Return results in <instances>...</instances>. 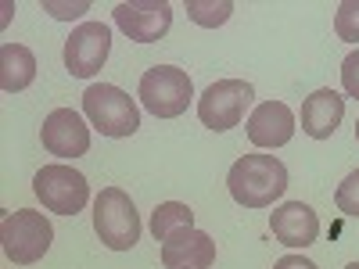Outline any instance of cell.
Instances as JSON below:
<instances>
[{
    "label": "cell",
    "mask_w": 359,
    "mask_h": 269,
    "mask_svg": "<svg viewBox=\"0 0 359 269\" xmlns=\"http://www.w3.org/2000/svg\"><path fill=\"white\" fill-rule=\"evenodd\" d=\"M230 198L245 208H269L287 191V169L277 155H245L226 172Z\"/></svg>",
    "instance_id": "1"
},
{
    "label": "cell",
    "mask_w": 359,
    "mask_h": 269,
    "mask_svg": "<svg viewBox=\"0 0 359 269\" xmlns=\"http://www.w3.org/2000/svg\"><path fill=\"white\" fill-rule=\"evenodd\" d=\"M83 111L90 118V126L97 133L111 137V140H123V137H133L140 130V111L133 104V97L126 90H118L111 83H94L86 86L83 94Z\"/></svg>",
    "instance_id": "2"
},
{
    "label": "cell",
    "mask_w": 359,
    "mask_h": 269,
    "mask_svg": "<svg viewBox=\"0 0 359 269\" xmlns=\"http://www.w3.org/2000/svg\"><path fill=\"white\" fill-rule=\"evenodd\" d=\"M94 233L111 251H130L140 241V216L126 191L104 187L94 201Z\"/></svg>",
    "instance_id": "3"
},
{
    "label": "cell",
    "mask_w": 359,
    "mask_h": 269,
    "mask_svg": "<svg viewBox=\"0 0 359 269\" xmlns=\"http://www.w3.org/2000/svg\"><path fill=\"white\" fill-rule=\"evenodd\" d=\"M0 241H4V255L15 265H33L50 251L54 230L43 212L18 208V212H8L4 223H0Z\"/></svg>",
    "instance_id": "4"
},
{
    "label": "cell",
    "mask_w": 359,
    "mask_h": 269,
    "mask_svg": "<svg viewBox=\"0 0 359 269\" xmlns=\"http://www.w3.org/2000/svg\"><path fill=\"white\" fill-rule=\"evenodd\" d=\"M137 94H140V104L155 118H176L187 111V104L194 97V83L176 65H155L140 76Z\"/></svg>",
    "instance_id": "5"
},
{
    "label": "cell",
    "mask_w": 359,
    "mask_h": 269,
    "mask_svg": "<svg viewBox=\"0 0 359 269\" xmlns=\"http://www.w3.org/2000/svg\"><path fill=\"white\" fill-rule=\"evenodd\" d=\"M33 191L43 201L47 212H57V216H76V212H83L86 201H90L86 176L76 172L72 165H62V162L43 165L33 176Z\"/></svg>",
    "instance_id": "6"
},
{
    "label": "cell",
    "mask_w": 359,
    "mask_h": 269,
    "mask_svg": "<svg viewBox=\"0 0 359 269\" xmlns=\"http://www.w3.org/2000/svg\"><path fill=\"white\" fill-rule=\"evenodd\" d=\"M252 97H255L252 83H245V79H219V83H212L201 94L198 118L208 130H216V133L233 130V126H241V118H245Z\"/></svg>",
    "instance_id": "7"
},
{
    "label": "cell",
    "mask_w": 359,
    "mask_h": 269,
    "mask_svg": "<svg viewBox=\"0 0 359 269\" xmlns=\"http://www.w3.org/2000/svg\"><path fill=\"white\" fill-rule=\"evenodd\" d=\"M108 50H111V29L104 22H83L65 40V69L76 79H90L104 69Z\"/></svg>",
    "instance_id": "8"
},
{
    "label": "cell",
    "mask_w": 359,
    "mask_h": 269,
    "mask_svg": "<svg viewBox=\"0 0 359 269\" xmlns=\"http://www.w3.org/2000/svg\"><path fill=\"white\" fill-rule=\"evenodd\" d=\"M115 25L133 43H155L169 33L172 8L169 0H126V4L115 8Z\"/></svg>",
    "instance_id": "9"
},
{
    "label": "cell",
    "mask_w": 359,
    "mask_h": 269,
    "mask_svg": "<svg viewBox=\"0 0 359 269\" xmlns=\"http://www.w3.org/2000/svg\"><path fill=\"white\" fill-rule=\"evenodd\" d=\"M40 140L50 155L57 158H79L90 151V126L79 118V111L72 108H54L47 118H43V130H40Z\"/></svg>",
    "instance_id": "10"
},
{
    "label": "cell",
    "mask_w": 359,
    "mask_h": 269,
    "mask_svg": "<svg viewBox=\"0 0 359 269\" xmlns=\"http://www.w3.org/2000/svg\"><path fill=\"white\" fill-rule=\"evenodd\" d=\"M216 262V241L205 230H176L162 241V265L165 269H208Z\"/></svg>",
    "instance_id": "11"
},
{
    "label": "cell",
    "mask_w": 359,
    "mask_h": 269,
    "mask_svg": "<svg viewBox=\"0 0 359 269\" xmlns=\"http://www.w3.org/2000/svg\"><path fill=\"white\" fill-rule=\"evenodd\" d=\"M248 140L255 147H284L294 137V111L284 101H262L252 115H248Z\"/></svg>",
    "instance_id": "12"
},
{
    "label": "cell",
    "mask_w": 359,
    "mask_h": 269,
    "mask_svg": "<svg viewBox=\"0 0 359 269\" xmlns=\"http://www.w3.org/2000/svg\"><path fill=\"white\" fill-rule=\"evenodd\" d=\"M269 230H273V237L287 248H309L320 237V219H316V212L309 205L287 201V205L269 212Z\"/></svg>",
    "instance_id": "13"
},
{
    "label": "cell",
    "mask_w": 359,
    "mask_h": 269,
    "mask_svg": "<svg viewBox=\"0 0 359 269\" xmlns=\"http://www.w3.org/2000/svg\"><path fill=\"white\" fill-rule=\"evenodd\" d=\"M341 115H345V97L338 90L323 86L316 94H309L302 104V133L313 140H331L334 130L341 126Z\"/></svg>",
    "instance_id": "14"
},
{
    "label": "cell",
    "mask_w": 359,
    "mask_h": 269,
    "mask_svg": "<svg viewBox=\"0 0 359 269\" xmlns=\"http://www.w3.org/2000/svg\"><path fill=\"white\" fill-rule=\"evenodd\" d=\"M36 79V57L22 43H4L0 47V86L8 94H22L25 86H33Z\"/></svg>",
    "instance_id": "15"
},
{
    "label": "cell",
    "mask_w": 359,
    "mask_h": 269,
    "mask_svg": "<svg viewBox=\"0 0 359 269\" xmlns=\"http://www.w3.org/2000/svg\"><path fill=\"white\" fill-rule=\"evenodd\" d=\"M187 226H194V212H191L184 201H165V205H158L155 212H151V233H155V241H165L169 233L187 230Z\"/></svg>",
    "instance_id": "16"
},
{
    "label": "cell",
    "mask_w": 359,
    "mask_h": 269,
    "mask_svg": "<svg viewBox=\"0 0 359 269\" xmlns=\"http://www.w3.org/2000/svg\"><path fill=\"white\" fill-rule=\"evenodd\" d=\"M230 15H233L230 0H187V18L198 22V25H205V29L223 25Z\"/></svg>",
    "instance_id": "17"
},
{
    "label": "cell",
    "mask_w": 359,
    "mask_h": 269,
    "mask_svg": "<svg viewBox=\"0 0 359 269\" xmlns=\"http://www.w3.org/2000/svg\"><path fill=\"white\" fill-rule=\"evenodd\" d=\"M334 33L345 43H359V0H345L334 11Z\"/></svg>",
    "instance_id": "18"
},
{
    "label": "cell",
    "mask_w": 359,
    "mask_h": 269,
    "mask_svg": "<svg viewBox=\"0 0 359 269\" xmlns=\"http://www.w3.org/2000/svg\"><path fill=\"white\" fill-rule=\"evenodd\" d=\"M334 205H338V212L359 219V169L348 172L341 184H338V191H334Z\"/></svg>",
    "instance_id": "19"
},
{
    "label": "cell",
    "mask_w": 359,
    "mask_h": 269,
    "mask_svg": "<svg viewBox=\"0 0 359 269\" xmlns=\"http://www.w3.org/2000/svg\"><path fill=\"white\" fill-rule=\"evenodd\" d=\"M341 86H345V94L359 101V50H352L345 57V65H341Z\"/></svg>",
    "instance_id": "20"
},
{
    "label": "cell",
    "mask_w": 359,
    "mask_h": 269,
    "mask_svg": "<svg viewBox=\"0 0 359 269\" xmlns=\"http://www.w3.org/2000/svg\"><path fill=\"white\" fill-rule=\"evenodd\" d=\"M43 11H50L54 18H79L83 11H90V4H43Z\"/></svg>",
    "instance_id": "21"
},
{
    "label": "cell",
    "mask_w": 359,
    "mask_h": 269,
    "mask_svg": "<svg viewBox=\"0 0 359 269\" xmlns=\"http://www.w3.org/2000/svg\"><path fill=\"white\" fill-rule=\"evenodd\" d=\"M273 269H316V262H309L302 255H284V258H277Z\"/></svg>",
    "instance_id": "22"
},
{
    "label": "cell",
    "mask_w": 359,
    "mask_h": 269,
    "mask_svg": "<svg viewBox=\"0 0 359 269\" xmlns=\"http://www.w3.org/2000/svg\"><path fill=\"white\" fill-rule=\"evenodd\" d=\"M345 269H359V262H352V265H345Z\"/></svg>",
    "instance_id": "23"
},
{
    "label": "cell",
    "mask_w": 359,
    "mask_h": 269,
    "mask_svg": "<svg viewBox=\"0 0 359 269\" xmlns=\"http://www.w3.org/2000/svg\"><path fill=\"white\" fill-rule=\"evenodd\" d=\"M355 140H359V123H355Z\"/></svg>",
    "instance_id": "24"
}]
</instances>
